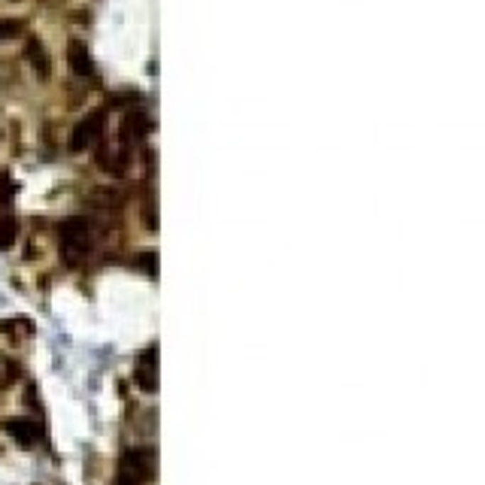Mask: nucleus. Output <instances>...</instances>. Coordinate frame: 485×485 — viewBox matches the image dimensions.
Returning <instances> with one entry per match:
<instances>
[{
    "mask_svg": "<svg viewBox=\"0 0 485 485\" xmlns=\"http://www.w3.org/2000/svg\"><path fill=\"white\" fill-rule=\"evenodd\" d=\"M104 121H107L104 112H88L70 133V152H82L92 143H97V137L104 133Z\"/></svg>",
    "mask_w": 485,
    "mask_h": 485,
    "instance_id": "nucleus-2",
    "label": "nucleus"
},
{
    "mask_svg": "<svg viewBox=\"0 0 485 485\" xmlns=\"http://www.w3.org/2000/svg\"><path fill=\"white\" fill-rule=\"evenodd\" d=\"M61 246L76 255L88 252V246H92V224L85 219H67L61 224Z\"/></svg>",
    "mask_w": 485,
    "mask_h": 485,
    "instance_id": "nucleus-3",
    "label": "nucleus"
},
{
    "mask_svg": "<svg viewBox=\"0 0 485 485\" xmlns=\"http://www.w3.org/2000/svg\"><path fill=\"white\" fill-rule=\"evenodd\" d=\"M146 133V116L143 112H131L128 121H125V137L128 140H140Z\"/></svg>",
    "mask_w": 485,
    "mask_h": 485,
    "instance_id": "nucleus-9",
    "label": "nucleus"
},
{
    "mask_svg": "<svg viewBox=\"0 0 485 485\" xmlns=\"http://www.w3.org/2000/svg\"><path fill=\"white\" fill-rule=\"evenodd\" d=\"M9 191H13V182H9V176H0V200H9Z\"/></svg>",
    "mask_w": 485,
    "mask_h": 485,
    "instance_id": "nucleus-12",
    "label": "nucleus"
},
{
    "mask_svg": "<svg viewBox=\"0 0 485 485\" xmlns=\"http://www.w3.org/2000/svg\"><path fill=\"white\" fill-rule=\"evenodd\" d=\"M137 386L143 391H155L158 388V346H149L137 358Z\"/></svg>",
    "mask_w": 485,
    "mask_h": 485,
    "instance_id": "nucleus-4",
    "label": "nucleus"
},
{
    "mask_svg": "<svg viewBox=\"0 0 485 485\" xmlns=\"http://www.w3.org/2000/svg\"><path fill=\"white\" fill-rule=\"evenodd\" d=\"M25 55H28V61L33 64V70H37L43 79H46V76H49V70H52V61H49L46 49H43V43H40L37 37H31V40H28Z\"/></svg>",
    "mask_w": 485,
    "mask_h": 485,
    "instance_id": "nucleus-7",
    "label": "nucleus"
},
{
    "mask_svg": "<svg viewBox=\"0 0 485 485\" xmlns=\"http://www.w3.org/2000/svg\"><path fill=\"white\" fill-rule=\"evenodd\" d=\"M67 64H70V70L76 76H94V61H92V52H88V46L82 40H70V46H67Z\"/></svg>",
    "mask_w": 485,
    "mask_h": 485,
    "instance_id": "nucleus-5",
    "label": "nucleus"
},
{
    "mask_svg": "<svg viewBox=\"0 0 485 485\" xmlns=\"http://www.w3.org/2000/svg\"><path fill=\"white\" fill-rule=\"evenodd\" d=\"M149 479V455L143 449H128L121 455V464H119V485H146Z\"/></svg>",
    "mask_w": 485,
    "mask_h": 485,
    "instance_id": "nucleus-1",
    "label": "nucleus"
},
{
    "mask_svg": "<svg viewBox=\"0 0 485 485\" xmlns=\"http://www.w3.org/2000/svg\"><path fill=\"white\" fill-rule=\"evenodd\" d=\"M18 240V222L13 216L0 219V249H9Z\"/></svg>",
    "mask_w": 485,
    "mask_h": 485,
    "instance_id": "nucleus-8",
    "label": "nucleus"
},
{
    "mask_svg": "<svg viewBox=\"0 0 485 485\" xmlns=\"http://www.w3.org/2000/svg\"><path fill=\"white\" fill-rule=\"evenodd\" d=\"M6 434L13 437L18 446H33L43 437V427L33 419H9L6 422Z\"/></svg>",
    "mask_w": 485,
    "mask_h": 485,
    "instance_id": "nucleus-6",
    "label": "nucleus"
},
{
    "mask_svg": "<svg viewBox=\"0 0 485 485\" xmlns=\"http://www.w3.org/2000/svg\"><path fill=\"white\" fill-rule=\"evenodd\" d=\"M18 31H21V21H16V18H9V21H0V40H9V37H16Z\"/></svg>",
    "mask_w": 485,
    "mask_h": 485,
    "instance_id": "nucleus-10",
    "label": "nucleus"
},
{
    "mask_svg": "<svg viewBox=\"0 0 485 485\" xmlns=\"http://www.w3.org/2000/svg\"><path fill=\"white\" fill-rule=\"evenodd\" d=\"M140 267H149V273L155 276V273H158V255H155V252L140 255Z\"/></svg>",
    "mask_w": 485,
    "mask_h": 485,
    "instance_id": "nucleus-11",
    "label": "nucleus"
}]
</instances>
